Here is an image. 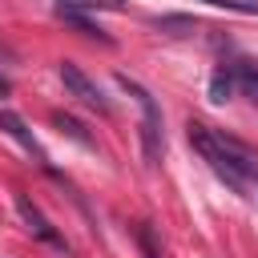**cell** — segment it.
<instances>
[{
    "instance_id": "cell-11",
    "label": "cell",
    "mask_w": 258,
    "mask_h": 258,
    "mask_svg": "<svg viewBox=\"0 0 258 258\" xmlns=\"http://www.w3.org/2000/svg\"><path fill=\"white\" fill-rule=\"evenodd\" d=\"M206 4H214V8H230V12H258V0H206Z\"/></svg>"
},
{
    "instance_id": "cell-1",
    "label": "cell",
    "mask_w": 258,
    "mask_h": 258,
    "mask_svg": "<svg viewBox=\"0 0 258 258\" xmlns=\"http://www.w3.org/2000/svg\"><path fill=\"white\" fill-rule=\"evenodd\" d=\"M189 141H194V149L210 161V169L218 173V181H226L234 194L250 198V185H258V157H254L246 145H238V141H230V137H222V133H210V129L198 125V121H189Z\"/></svg>"
},
{
    "instance_id": "cell-7",
    "label": "cell",
    "mask_w": 258,
    "mask_h": 258,
    "mask_svg": "<svg viewBox=\"0 0 258 258\" xmlns=\"http://www.w3.org/2000/svg\"><path fill=\"white\" fill-rule=\"evenodd\" d=\"M234 97V69L230 64H222L214 77H210V101L214 105H222V101H230Z\"/></svg>"
},
{
    "instance_id": "cell-4",
    "label": "cell",
    "mask_w": 258,
    "mask_h": 258,
    "mask_svg": "<svg viewBox=\"0 0 258 258\" xmlns=\"http://www.w3.org/2000/svg\"><path fill=\"white\" fill-rule=\"evenodd\" d=\"M16 214L24 218V226H28V230H32V234H36L40 242H48V246L64 250V238H60V234L52 230V222H48V218L40 214V206H36V202H32L28 194H16Z\"/></svg>"
},
{
    "instance_id": "cell-2",
    "label": "cell",
    "mask_w": 258,
    "mask_h": 258,
    "mask_svg": "<svg viewBox=\"0 0 258 258\" xmlns=\"http://www.w3.org/2000/svg\"><path fill=\"white\" fill-rule=\"evenodd\" d=\"M117 81H121V89L141 105V145H145V161L157 165V161H161V109H157V101H153V93H149L145 85H137V81H129V77H117Z\"/></svg>"
},
{
    "instance_id": "cell-3",
    "label": "cell",
    "mask_w": 258,
    "mask_h": 258,
    "mask_svg": "<svg viewBox=\"0 0 258 258\" xmlns=\"http://www.w3.org/2000/svg\"><path fill=\"white\" fill-rule=\"evenodd\" d=\"M56 73H60V81H64V89L81 101V105H89V109H97V113H109L113 105H109V97L101 93V85L81 69V64H73V60H60L56 64Z\"/></svg>"
},
{
    "instance_id": "cell-6",
    "label": "cell",
    "mask_w": 258,
    "mask_h": 258,
    "mask_svg": "<svg viewBox=\"0 0 258 258\" xmlns=\"http://www.w3.org/2000/svg\"><path fill=\"white\" fill-rule=\"evenodd\" d=\"M56 16H60V20H64L69 28H77L81 36H93V40H101V44H113V36H109V32H105L101 24H93V20L85 16V12H77V8H56Z\"/></svg>"
},
{
    "instance_id": "cell-10",
    "label": "cell",
    "mask_w": 258,
    "mask_h": 258,
    "mask_svg": "<svg viewBox=\"0 0 258 258\" xmlns=\"http://www.w3.org/2000/svg\"><path fill=\"white\" fill-rule=\"evenodd\" d=\"M56 8H77V12H85V8H121V0H56Z\"/></svg>"
},
{
    "instance_id": "cell-8",
    "label": "cell",
    "mask_w": 258,
    "mask_h": 258,
    "mask_svg": "<svg viewBox=\"0 0 258 258\" xmlns=\"http://www.w3.org/2000/svg\"><path fill=\"white\" fill-rule=\"evenodd\" d=\"M52 121H56V129H60L64 137H73L77 145H85V149H93V145H97V141L85 133V125H81V121H73V117H64V113H52Z\"/></svg>"
},
{
    "instance_id": "cell-9",
    "label": "cell",
    "mask_w": 258,
    "mask_h": 258,
    "mask_svg": "<svg viewBox=\"0 0 258 258\" xmlns=\"http://www.w3.org/2000/svg\"><path fill=\"white\" fill-rule=\"evenodd\" d=\"M153 28H161V32H169V28H181V36H185V32H194L198 24H194L189 16H157V20H153Z\"/></svg>"
},
{
    "instance_id": "cell-5",
    "label": "cell",
    "mask_w": 258,
    "mask_h": 258,
    "mask_svg": "<svg viewBox=\"0 0 258 258\" xmlns=\"http://www.w3.org/2000/svg\"><path fill=\"white\" fill-rule=\"evenodd\" d=\"M0 133H8L16 145H24V149H28V153H36L40 161H48V157H44V149L36 145V137H32V129L24 125V117H20V113H12V109H0Z\"/></svg>"
}]
</instances>
